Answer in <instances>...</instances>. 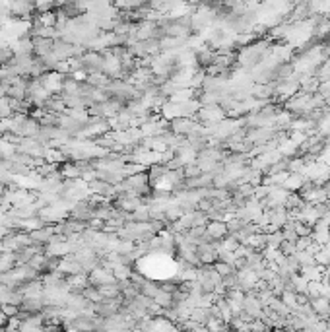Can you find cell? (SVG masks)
<instances>
[{"instance_id":"6da1fadb","label":"cell","mask_w":330,"mask_h":332,"mask_svg":"<svg viewBox=\"0 0 330 332\" xmlns=\"http://www.w3.org/2000/svg\"><path fill=\"white\" fill-rule=\"evenodd\" d=\"M200 128V124H198L194 119H187V117H179V119H173L171 124H169V130L177 136H183V138H187L190 134H194Z\"/></svg>"},{"instance_id":"7a4b0ae2","label":"cell","mask_w":330,"mask_h":332,"mask_svg":"<svg viewBox=\"0 0 330 332\" xmlns=\"http://www.w3.org/2000/svg\"><path fill=\"white\" fill-rule=\"evenodd\" d=\"M206 233L212 241L221 243L229 233H227V223L225 221H208L206 223Z\"/></svg>"},{"instance_id":"3957f363","label":"cell","mask_w":330,"mask_h":332,"mask_svg":"<svg viewBox=\"0 0 330 332\" xmlns=\"http://www.w3.org/2000/svg\"><path fill=\"white\" fill-rule=\"evenodd\" d=\"M309 307L319 315L320 321H326V319L330 317V301L326 297H322V295H320V297L311 299V301H309Z\"/></svg>"},{"instance_id":"277c9868","label":"cell","mask_w":330,"mask_h":332,"mask_svg":"<svg viewBox=\"0 0 330 332\" xmlns=\"http://www.w3.org/2000/svg\"><path fill=\"white\" fill-rule=\"evenodd\" d=\"M169 173V169L163 165V163H155V165L150 167V171H148V179H150V185H155V183H159L161 179L165 177Z\"/></svg>"},{"instance_id":"5b68a950","label":"cell","mask_w":330,"mask_h":332,"mask_svg":"<svg viewBox=\"0 0 330 332\" xmlns=\"http://www.w3.org/2000/svg\"><path fill=\"white\" fill-rule=\"evenodd\" d=\"M154 303L161 309H171L173 307V293H167V291H157V295L154 297Z\"/></svg>"},{"instance_id":"8992f818","label":"cell","mask_w":330,"mask_h":332,"mask_svg":"<svg viewBox=\"0 0 330 332\" xmlns=\"http://www.w3.org/2000/svg\"><path fill=\"white\" fill-rule=\"evenodd\" d=\"M268 309L274 311L278 317H289V315H291V311L287 309L286 305H284V301H282L280 297L272 299V301H270V305H268Z\"/></svg>"},{"instance_id":"52a82bcc","label":"cell","mask_w":330,"mask_h":332,"mask_svg":"<svg viewBox=\"0 0 330 332\" xmlns=\"http://www.w3.org/2000/svg\"><path fill=\"white\" fill-rule=\"evenodd\" d=\"M212 268L218 272V276L223 280V278L231 276V274H235V270H233V266L227 264V262H221V260H216L214 264H212Z\"/></svg>"},{"instance_id":"ba28073f","label":"cell","mask_w":330,"mask_h":332,"mask_svg":"<svg viewBox=\"0 0 330 332\" xmlns=\"http://www.w3.org/2000/svg\"><path fill=\"white\" fill-rule=\"evenodd\" d=\"M295 258H297V262H299V266H301V268H307V266H317V260H315V256L309 255V253H305V251H297Z\"/></svg>"},{"instance_id":"9c48e42d","label":"cell","mask_w":330,"mask_h":332,"mask_svg":"<svg viewBox=\"0 0 330 332\" xmlns=\"http://www.w3.org/2000/svg\"><path fill=\"white\" fill-rule=\"evenodd\" d=\"M293 227H295L297 237H311V233H313V227L307 225V223H303V221H295Z\"/></svg>"},{"instance_id":"30bf717a","label":"cell","mask_w":330,"mask_h":332,"mask_svg":"<svg viewBox=\"0 0 330 332\" xmlns=\"http://www.w3.org/2000/svg\"><path fill=\"white\" fill-rule=\"evenodd\" d=\"M311 243H313V239H311V237H299V239L295 241L297 251H307L309 247H311Z\"/></svg>"},{"instance_id":"8fae6325","label":"cell","mask_w":330,"mask_h":332,"mask_svg":"<svg viewBox=\"0 0 330 332\" xmlns=\"http://www.w3.org/2000/svg\"><path fill=\"white\" fill-rule=\"evenodd\" d=\"M249 332H272V330H268V328L264 326L262 321H253V322H249Z\"/></svg>"},{"instance_id":"7c38bea8","label":"cell","mask_w":330,"mask_h":332,"mask_svg":"<svg viewBox=\"0 0 330 332\" xmlns=\"http://www.w3.org/2000/svg\"><path fill=\"white\" fill-rule=\"evenodd\" d=\"M188 332H210L206 326H202V324H198L196 328H192V330H188Z\"/></svg>"},{"instance_id":"4fadbf2b","label":"cell","mask_w":330,"mask_h":332,"mask_svg":"<svg viewBox=\"0 0 330 332\" xmlns=\"http://www.w3.org/2000/svg\"><path fill=\"white\" fill-rule=\"evenodd\" d=\"M177 332H181V330H177Z\"/></svg>"}]
</instances>
